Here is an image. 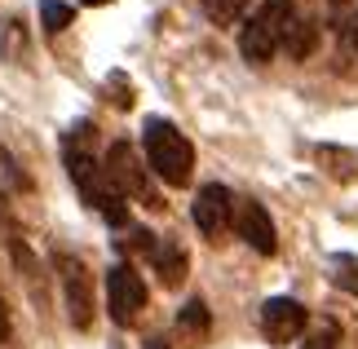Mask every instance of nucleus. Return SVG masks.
Here are the masks:
<instances>
[{
  "instance_id": "4",
  "label": "nucleus",
  "mask_w": 358,
  "mask_h": 349,
  "mask_svg": "<svg viewBox=\"0 0 358 349\" xmlns=\"http://www.w3.org/2000/svg\"><path fill=\"white\" fill-rule=\"evenodd\" d=\"M106 177H111L115 186H120L124 199L133 194V199H142L146 208H164V204H159V194L150 190L146 169L137 164V155H133V146H129V142H115L111 150H106Z\"/></svg>"
},
{
  "instance_id": "12",
  "label": "nucleus",
  "mask_w": 358,
  "mask_h": 349,
  "mask_svg": "<svg viewBox=\"0 0 358 349\" xmlns=\"http://www.w3.org/2000/svg\"><path fill=\"white\" fill-rule=\"evenodd\" d=\"M208 323H213V314H208V305H203L199 297H195V301H186V305H182V314H177V327L190 332V336H203V332H208Z\"/></svg>"
},
{
  "instance_id": "17",
  "label": "nucleus",
  "mask_w": 358,
  "mask_h": 349,
  "mask_svg": "<svg viewBox=\"0 0 358 349\" xmlns=\"http://www.w3.org/2000/svg\"><path fill=\"white\" fill-rule=\"evenodd\" d=\"M5 341H9V305L0 301V345H5Z\"/></svg>"
},
{
  "instance_id": "13",
  "label": "nucleus",
  "mask_w": 358,
  "mask_h": 349,
  "mask_svg": "<svg viewBox=\"0 0 358 349\" xmlns=\"http://www.w3.org/2000/svg\"><path fill=\"white\" fill-rule=\"evenodd\" d=\"M71 18H76V9H71V5H62V0H40V22H45V31H49V36L66 31V27H71Z\"/></svg>"
},
{
  "instance_id": "11",
  "label": "nucleus",
  "mask_w": 358,
  "mask_h": 349,
  "mask_svg": "<svg viewBox=\"0 0 358 349\" xmlns=\"http://www.w3.org/2000/svg\"><path fill=\"white\" fill-rule=\"evenodd\" d=\"M314 40H319V27H314L310 18L306 22H292V27H287V36H283L287 58H292V62H306L310 53H314Z\"/></svg>"
},
{
  "instance_id": "21",
  "label": "nucleus",
  "mask_w": 358,
  "mask_h": 349,
  "mask_svg": "<svg viewBox=\"0 0 358 349\" xmlns=\"http://www.w3.org/2000/svg\"><path fill=\"white\" fill-rule=\"evenodd\" d=\"M332 5H336V9H341V5H345V0H332Z\"/></svg>"
},
{
  "instance_id": "18",
  "label": "nucleus",
  "mask_w": 358,
  "mask_h": 349,
  "mask_svg": "<svg viewBox=\"0 0 358 349\" xmlns=\"http://www.w3.org/2000/svg\"><path fill=\"white\" fill-rule=\"evenodd\" d=\"M350 49L358 53V13H354V18H350Z\"/></svg>"
},
{
  "instance_id": "19",
  "label": "nucleus",
  "mask_w": 358,
  "mask_h": 349,
  "mask_svg": "<svg viewBox=\"0 0 358 349\" xmlns=\"http://www.w3.org/2000/svg\"><path fill=\"white\" fill-rule=\"evenodd\" d=\"M146 349H173V345H169V341H150Z\"/></svg>"
},
{
  "instance_id": "2",
  "label": "nucleus",
  "mask_w": 358,
  "mask_h": 349,
  "mask_svg": "<svg viewBox=\"0 0 358 349\" xmlns=\"http://www.w3.org/2000/svg\"><path fill=\"white\" fill-rule=\"evenodd\" d=\"M142 142H146V159H150V173H155L164 186H186L190 169H195V146L186 142V133L177 124L150 115L142 124Z\"/></svg>"
},
{
  "instance_id": "9",
  "label": "nucleus",
  "mask_w": 358,
  "mask_h": 349,
  "mask_svg": "<svg viewBox=\"0 0 358 349\" xmlns=\"http://www.w3.org/2000/svg\"><path fill=\"white\" fill-rule=\"evenodd\" d=\"M235 230H239V239L252 248V252H261V257H274V252H279V230H274L270 213L257 199H243L235 208Z\"/></svg>"
},
{
  "instance_id": "5",
  "label": "nucleus",
  "mask_w": 358,
  "mask_h": 349,
  "mask_svg": "<svg viewBox=\"0 0 358 349\" xmlns=\"http://www.w3.org/2000/svg\"><path fill=\"white\" fill-rule=\"evenodd\" d=\"M106 305H111V318L120 327H129L137 314L146 310V283L133 265H115L106 274Z\"/></svg>"
},
{
  "instance_id": "10",
  "label": "nucleus",
  "mask_w": 358,
  "mask_h": 349,
  "mask_svg": "<svg viewBox=\"0 0 358 349\" xmlns=\"http://www.w3.org/2000/svg\"><path fill=\"white\" fill-rule=\"evenodd\" d=\"M150 257H155V270L164 278V287H182V278H186V252H182V243H177V239H159Z\"/></svg>"
},
{
  "instance_id": "16",
  "label": "nucleus",
  "mask_w": 358,
  "mask_h": 349,
  "mask_svg": "<svg viewBox=\"0 0 358 349\" xmlns=\"http://www.w3.org/2000/svg\"><path fill=\"white\" fill-rule=\"evenodd\" d=\"M336 270H341V274H336V283H341V287H350V292H358V261H354V257H341V261H336Z\"/></svg>"
},
{
  "instance_id": "1",
  "label": "nucleus",
  "mask_w": 358,
  "mask_h": 349,
  "mask_svg": "<svg viewBox=\"0 0 358 349\" xmlns=\"http://www.w3.org/2000/svg\"><path fill=\"white\" fill-rule=\"evenodd\" d=\"M62 155H66V173H71L76 190L85 194V204L98 208V213L111 221V226H124V221H129V208H124L120 186L106 177V164L93 159V150H89V124H76V129L66 133Z\"/></svg>"
},
{
  "instance_id": "8",
  "label": "nucleus",
  "mask_w": 358,
  "mask_h": 349,
  "mask_svg": "<svg viewBox=\"0 0 358 349\" xmlns=\"http://www.w3.org/2000/svg\"><path fill=\"white\" fill-rule=\"evenodd\" d=\"M58 278H62V292H66V314H71V323L85 332L93 323V283H89V270L76 257H58Z\"/></svg>"
},
{
  "instance_id": "3",
  "label": "nucleus",
  "mask_w": 358,
  "mask_h": 349,
  "mask_svg": "<svg viewBox=\"0 0 358 349\" xmlns=\"http://www.w3.org/2000/svg\"><path fill=\"white\" fill-rule=\"evenodd\" d=\"M292 22H296V0H261V9L243 22V31H239V53L252 66L270 62L274 53L283 49V36H287Z\"/></svg>"
},
{
  "instance_id": "14",
  "label": "nucleus",
  "mask_w": 358,
  "mask_h": 349,
  "mask_svg": "<svg viewBox=\"0 0 358 349\" xmlns=\"http://www.w3.org/2000/svg\"><path fill=\"white\" fill-rule=\"evenodd\" d=\"M199 5H203V13H208L217 27H230L248 9V0H199Z\"/></svg>"
},
{
  "instance_id": "15",
  "label": "nucleus",
  "mask_w": 358,
  "mask_h": 349,
  "mask_svg": "<svg viewBox=\"0 0 358 349\" xmlns=\"http://www.w3.org/2000/svg\"><path fill=\"white\" fill-rule=\"evenodd\" d=\"M336 336H341L336 323H323V327H314V332H310L301 349H336Z\"/></svg>"
},
{
  "instance_id": "6",
  "label": "nucleus",
  "mask_w": 358,
  "mask_h": 349,
  "mask_svg": "<svg viewBox=\"0 0 358 349\" xmlns=\"http://www.w3.org/2000/svg\"><path fill=\"white\" fill-rule=\"evenodd\" d=\"M306 323H310L306 305L292 301V297H270L266 305H261V332H266V341H270V345H287V341H296L301 332H306Z\"/></svg>"
},
{
  "instance_id": "20",
  "label": "nucleus",
  "mask_w": 358,
  "mask_h": 349,
  "mask_svg": "<svg viewBox=\"0 0 358 349\" xmlns=\"http://www.w3.org/2000/svg\"><path fill=\"white\" fill-rule=\"evenodd\" d=\"M80 5H106V0H80Z\"/></svg>"
},
{
  "instance_id": "7",
  "label": "nucleus",
  "mask_w": 358,
  "mask_h": 349,
  "mask_svg": "<svg viewBox=\"0 0 358 349\" xmlns=\"http://www.w3.org/2000/svg\"><path fill=\"white\" fill-rule=\"evenodd\" d=\"M230 221H235V194H230L222 181H208V186L195 194V226H199V234L222 239V234L230 230Z\"/></svg>"
}]
</instances>
